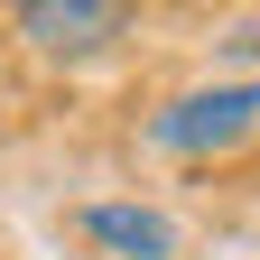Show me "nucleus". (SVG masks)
I'll return each instance as SVG.
<instances>
[{
    "instance_id": "nucleus-4",
    "label": "nucleus",
    "mask_w": 260,
    "mask_h": 260,
    "mask_svg": "<svg viewBox=\"0 0 260 260\" xmlns=\"http://www.w3.org/2000/svg\"><path fill=\"white\" fill-rule=\"evenodd\" d=\"M223 56H242V65H251V56H260V19H242L233 38H223Z\"/></svg>"
},
{
    "instance_id": "nucleus-2",
    "label": "nucleus",
    "mask_w": 260,
    "mask_h": 260,
    "mask_svg": "<svg viewBox=\"0 0 260 260\" xmlns=\"http://www.w3.org/2000/svg\"><path fill=\"white\" fill-rule=\"evenodd\" d=\"M10 28L38 56H103L112 38H130V10L121 0H19Z\"/></svg>"
},
{
    "instance_id": "nucleus-3",
    "label": "nucleus",
    "mask_w": 260,
    "mask_h": 260,
    "mask_svg": "<svg viewBox=\"0 0 260 260\" xmlns=\"http://www.w3.org/2000/svg\"><path fill=\"white\" fill-rule=\"evenodd\" d=\"M84 242H103L112 260H168L177 251V223L158 205H84Z\"/></svg>"
},
{
    "instance_id": "nucleus-1",
    "label": "nucleus",
    "mask_w": 260,
    "mask_h": 260,
    "mask_svg": "<svg viewBox=\"0 0 260 260\" xmlns=\"http://www.w3.org/2000/svg\"><path fill=\"white\" fill-rule=\"evenodd\" d=\"M260 130V75L251 84H205V93H177L168 112H149V140L168 158H223Z\"/></svg>"
}]
</instances>
